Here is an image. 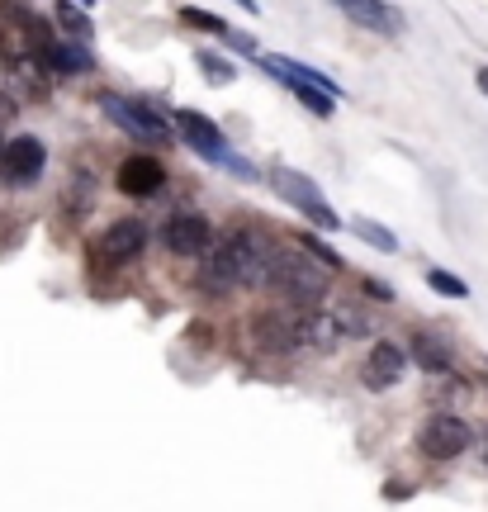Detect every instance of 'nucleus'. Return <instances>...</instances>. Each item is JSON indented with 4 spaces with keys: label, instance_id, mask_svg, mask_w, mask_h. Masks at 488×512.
Segmentation results:
<instances>
[{
    "label": "nucleus",
    "instance_id": "11",
    "mask_svg": "<svg viewBox=\"0 0 488 512\" xmlns=\"http://www.w3.org/2000/svg\"><path fill=\"white\" fill-rule=\"evenodd\" d=\"M176 133H181L185 147H195L199 157H209V162L223 166V157H228V138H223V128L209 119V114H195V110H181L176 114Z\"/></svg>",
    "mask_w": 488,
    "mask_h": 512
},
{
    "label": "nucleus",
    "instance_id": "6",
    "mask_svg": "<svg viewBox=\"0 0 488 512\" xmlns=\"http://www.w3.org/2000/svg\"><path fill=\"white\" fill-rule=\"evenodd\" d=\"M100 105H105L109 119L124 128V133H133L138 143H162V147L171 143V119H166L157 105H138V100H124V95H105Z\"/></svg>",
    "mask_w": 488,
    "mask_h": 512
},
{
    "label": "nucleus",
    "instance_id": "16",
    "mask_svg": "<svg viewBox=\"0 0 488 512\" xmlns=\"http://www.w3.org/2000/svg\"><path fill=\"white\" fill-rule=\"evenodd\" d=\"M53 72H67V76H76V72H91L95 67V53L86 48V43H53L48 53H38Z\"/></svg>",
    "mask_w": 488,
    "mask_h": 512
},
{
    "label": "nucleus",
    "instance_id": "10",
    "mask_svg": "<svg viewBox=\"0 0 488 512\" xmlns=\"http://www.w3.org/2000/svg\"><path fill=\"white\" fill-rule=\"evenodd\" d=\"M147 247V228L138 219H119L109 223L105 233L91 242V252L100 256V261H109V266H119V261H133V256H143Z\"/></svg>",
    "mask_w": 488,
    "mask_h": 512
},
{
    "label": "nucleus",
    "instance_id": "14",
    "mask_svg": "<svg viewBox=\"0 0 488 512\" xmlns=\"http://www.w3.org/2000/svg\"><path fill=\"white\" fill-rule=\"evenodd\" d=\"M342 10L351 15V24H361V29H370V34H403L408 29V19H403V10L398 5H389V0H342Z\"/></svg>",
    "mask_w": 488,
    "mask_h": 512
},
{
    "label": "nucleus",
    "instance_id": "7",
    "mask_svg": "<svg viewBox=\"0 0 488 512\" xmlns=\"http://www.w3.org/2000/svg\"><path fill=\"white\" fill-rule=\"evenodd\" d=\"M470 446H474V427L465 418H455V413H436L417 432V451L427 460H455L465 456Z\"/></svg>",
    "mask_w": 488,
    "mask_h": 512
},
{
    "label": "nucleus",
    "instance_id": "17",
    "mask_svg": "<svg viewBox=\"0 0 488 512\" xmlns=\"http://www.w3.org/2000/svg\"><path fill=\"white\" fill-rule=\"evenodd\" d=\"M91 200H95V185H91V171H72V185H67V214L72 219H81L86 209H91Z\"/></svg>",
    "mask_w": 488,
    "mask_h": 512
},
{
    "label": "nucleus",
    "instance_id": "25",
    "mask_svg": "<svg viewBox=\"0 0 488 512\" xmlns=\"http://www.w3.org/2000/svg\"><path fill=\"white\" fill-rule=\"evenodd\" d=\"M242 5H247V10H252V15H256V10H261V5H256V0H242Z\"/></svg>",
    "mask_w": 488,
    "mask_h": 512
},
{
    "label": "nucleus",
    "instance_id": "12",
    "mask_svg": "<svg viewBox=\"0 0 488 512\" xmlns=\"http://www.w3.org/2000/svg\"><path fill=\"white\" fill-rule=\"evenodd\" d=\"M166 181V171L157 157H147V152H138V157H124L119 162V171H114V185L124 190V195H133V200H147V195H157Z\"/></svg>",
    "mask_w": 488,
    "mask_h": 512
},
{
    "label": "nucleus",
    "instance_id": "19",
    "mask_svg": "<svg viewBox=\"0 0 488 512\" xmlns=\"http://www.w3.org/2000/svg\"><path fill=\"white\" fill-rule=\"evenodd\" d=\"M57 24H62V29H67V34L76 38V43H81V38H91V15H86V10H81V5H67V0H62V5H57Z\"/></svg>",
    "mask_w": 488,
    "mask_h": 512
},
{
    "label": "nucleus",
    "instance_id": "27",
    "mask_svg": "<svg viewBox=\"0 0 488 512\" xmlns=\"http://www.w3.org/2000/svg\"><path fill=\"white\" fill-rule=\"evenodd\" d=\"M337 5H342V0H337Z\"/></svg>",
    "mask_w": 488,
    "mask_h": 512
},
{
    "label": "nucleus",
    "instance_id": "21",
    "mask_svg": "<svg viewBox=\"0 0 488 512\" xmlns=\"http://www.w3.org/2000/svg\"><path fill=\"white\" fill-rule=\"evenodd\" d=\"M351 233H361L365 242H375L380 252H394V247H398V238H394V233H384V228H375V223H370V219H351Z\"/></svg>",
    "mask_w": 488,
    "mask_h": 512
},
{
    "label": "nucleus",
    "instance_id": "20",
    "mask_svg": "<svg viewBox=\"0 0 488 512\" xmlns=\"http://www.w3.org/2000/svg\"><path fill=\"white\" fill-rule=\"evenodd\" d=\"M427 285H432L436 294H446V299H465V294H470V285H465L460 275L441 271V266H432V271H427Z\"/></svg>",
    "mask_w": 488,
    "mask_h": 512
},
{
    "label": "nucleus",
    "instance_id": "9",
    "mask_svg": "<svg viewBox=\"0 0 488 512\" xmlns=\"http://www.w3.org/2000/svg\"><path fill=\"white\" fill-rule=\"evenodd\" d=\"M162 247L171 256H209L214 247V228L204 214H171L162 228Z\"/></svg>",
    "mask_w": 488,
    "mask_h": 512
},
{
    "label": "nucleus",
    "instance_id": "15",
    "mask_svg": "<svg viewBox=\"0 0 488 512\" xmlns=\"http://www.w3.org/2000/svg\"><path fill=\"white\" fill-rule=\"evenodd\" d=\"M413 361L432 375H446L455 366V347L446 342V332H417L413 337Z\"/></svg>",
    "mask_w": 488,
    "mask_h": 512
},
{
    "label": "nucleus",
    "instance_id": "4",
    "mask_svg": "<svg viewBox=\"0 0 488 512\" xmlns=\"http://www.w3.org/2000/svg\"><path fill=\"white\" fill-rule=\"evenodd\" d=\"M308 313H313V304H280V309H261L252 318L256 347H266V351H304Z\"/></svg>",
    "mask_w": 488,
    "mask_h": 512
},
{
    "label": "nucleus",
    "instance_id": "18",
    "mask_svg": "<svg viewBox=\"0 0 488 512\" xmlns=\"http://www.w3.org/2000/svg\"><path fill=\"white\" fill-rule=\"evenodd\" d=\"M181 24L199 29V34H218V38L233 34V29L223 24V15H214V10H199V5H185V10H181Z\"/></svg>",
    "mask_w": 488,
    "mask_h": 512
},
{
    "label": "nucleus",
    "instance_id": "1",
    "mask_svg": "<svg viewBox=\"0 0 488 512\" xmlns=\"http://www.w3.org/2000/svg\"><path fill=\"white\" fill-rule=\"evenodd\" d=\"M280 247L271 238H261L252 228H242L233 238H223L214 252L204 256V266H199V285L209 294H228L237 285H256V290H266V280H271V266Z\"/></svg>",
    "mask_w": 488,
    "mask_h": 512
},
{
    "label": "nucleus",
    "instance_id": "2",
    "mask_svg": "<svg viewBox=\"0 0 488 512\" xmlns=\"http://www.w3.org/2000/svg\"><path fill=\"white\" fill-rule=\"evenodd\" d=\"M327 285H332V266L327 261H318L313 252H285V247H280L271 280H266V290L285 294L290 304H323Z\"/></svg>",
    "mask_w": 488,
    "mask_h": 512
},
{
    "label": "nucleus",
    "instance_id": "22",
    "mask_svg": "<svg viewBox=\"0 0 488 512\" xmlns=\"http://www.w3.org/2000/svg\"><path fill=\"white\" fill-rule=\"evenodd\" d=\"M199 72L209 76V81H214V86H228V81H233V67H228V62H223V57L218 53H199Z\"/></svg>",
    "mask_w": 488,
    "mask_h": 512
},
{
    "label": "nucleus",
    "instance_id": "24",
    "mask_svg": "<svg viewBox=\"0 0 488 512\" xmlns=\"http://www.w3.org/2000/svg\"><path fill=\"white\" fill-rule=\"evenodd\" d=\"M474 81H479V91L488 95V67H479V72H474Z\"/></svg>",
    "mask_w": 488,
    "mask_h": 512
},
{
    "label": "nucleus",
    "instance_id": "23",
    "mask_svg": "<svg viewBox=\"0 0 488 512\" xmlns=\"http://www.w3.org/2000/svg\"><path fill=\"white\" fill-rule=\"evenodd\" d=\"M5 119H15V100H10V95H0V124H5Z\"/></svg>",
    "mask_w": 488,
    "mask_h": 512
},
{
    "label": "nucleus",
    "instance_id": "3",
    "mask_svg": "<svg viewBox=\"0 0 488 512\" xmlns=\"http://www.w3.org/2000/svg\"><path fill=\"white\" fill-rule=\"evenodd\" d=\"M261 67H266L271 76H280V81H285V86H290V91L299 95V100H304V105L318 114V119H327V114L337 110V95H342V86H337L332 76L313 72V67L294 62V57H280V53L261 57Z\"/></svg>",
    "mask_w": 488,
    "mask_h": 512
},
{
    "label": "nucleus",
    "instance_id": "13",
    "mask_svg": "<svg viewBox=\"0 0 488 512\" xmlns=\"http://www.w3.org/2000/svg\"><path fill=\"white\" fill-rule=\"evenodd\" d=\"M403 370H408V351L394 347V342H375L361 366V380L365 389H394L403 380Z\"/></svg>",
    "mask_w": 488,
    "mask_h": 512
},
{
    "label": "nucleus",
    "instance_id": "8",
    "mask_svg": "<svg viewBox=\"0 0 488 512\" xmlns=\"http://www.w3.org/2000/svg\"><path fill=\"white\" fill-rule=\"evenodd\" d=\"M43 162H48V152H43V143L34 133H19L10 143H0V181L29 185L43 176Z\"/></svg>",
    "mask_w": 488,
    "mask_h": 512
},
{
    "label": "nucleus",
    "instance_id": "26",
    "mask_svg": "<svg viewBox=\"0 0 488 512\" xmlns=\"http://www.w3.org/2000/svg\"><path fill=\"white\" fill-rule=\"evenodd\" d=\"M76 5H86V10H91V5H95V0H76Z\"/></svg>",
    "mask_w": 488,
    "mask_h": 512
},
{
    "label": "nucleus",
    "instance_id": "5",
    "mask_svg": "<svg viewBox=\"0 0 488 512\" xmlns=\"http://www.w3.org/2000/svg\"><path fill=\"white\" fill-rule=\"evenodd\" d=\"M271 185H275V195L280 200H290L304 219H313L318 228H327V233H337L342 228V219H337V209L323 200V190L308 181V176H299V171H290V166H275L271 171Z\"/></svg>",
    "mask_w": 488,
    "mask_h": 512
}]
</instances>
